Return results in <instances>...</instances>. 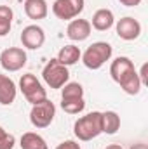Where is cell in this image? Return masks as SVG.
<instances>
[{
  "mask_svg": "<svg viewBox=\"0 0 148 149\" xmlns=\"http://www.w3.org/2000/svg\"><path fill=\"white\" fill-rule=\"evenodd\" d=\"M75 137L82 142L92 141L98 135L103 134V125H101V111H92L85 116H80L73 125Z\"/></svg>",
  "mask_w": 148,
  "mask_h": 149,
  "instance_id": "obj_1",
  "label": "cell"
},
{
  "mask_svg": "<svg viewBox=\"0 0 148 149\" xmlns=\"http://www.w3.org/2000/svg\"><path fill=\"white\" fill-rule=\"evenodd\" d=\"M61 108L68 114H78L85 109L84 97H73V99H61Z\"/></svg>",
  "mask_w": 148,
  "mask_h": 149,
  "instance_id": "obj_20",
  "label": "cell"
},
{
  "mask_svg": "<svg viewBox=\"0 0 148 149\" xmlns=\"http://www.w3.org/2000/svg\"><path fill=\"white\" fill-rule=\"evenodd\" d=\"M122 5H125V7H136V5H140L141 3V0H118Z\"/></svg>",
  "mask_w": 148,
  "mask_h": 149,
  "instance_id": "obj_25",
  "label": "cell"
},
{
  "mask_svg": "<svg viewBox=\"0 0 148 149\" xmlns=\"http://www.w3.org/2000/svg\"><path fill=\"white\" fill-rule=\"evenodd\" d=\"M105 149H124L120 144H110V146H106Z\"/></svg>",
  "mask_w": 148,
  "mask_h": 149,
  "instance_id": "obj_27",
  "label": "cell"
},
{
  "mask_svg": "<svg viewBox=\"0 0 148 149\" xmlns=\"http://www.w3.org/2000/svg\"><path fill=\"white\" fill-rule=\"evenodd\" d=\"M19 88H21L25 99L32 106L37 104V102H42L44 99H47V92H45L44 85L38 81L33 73H26L19 78Z\"/></svg>",
  "mask_w": 148,
  "mask_h": 149,
  "instance_id": "obj_4",
  "label": "cell"
},
{
  "mask_svg": "<svg viewBox=\"0 0 148 149\" xmlns=\"http://www.w3.org/2000/svg\"><path fill=\"white\" fill-rule=\"evenodd\" d=\"M56 116V106L49 99H44L42 102H37L32 106L30 111V121L35 128H45L52 123Z\"/></svg>",
  "mask_w": 148,
  "mask_h": 149,
  "instance_id": "obj_5",
  "label": "cell"
},
{
  "mask_svg": "<svg viewBox=\"0 0 148 149\" xmlns=\"http://www.w3.org/2000/svg\"><path fill=\"white\" fill-rule=\"evenodd\" d=\"M91 23L87 19H72L68 28H66V37L73 42H84L91 35Z\"/></svg>",
  "mask_w": 148,
  "mask_h": 149,
  "instance_id": "obj_11",
  "label": "cell"
},
{
  "mask_svg": "<svg viewBox=\"0 0 148 149\" xmlns=\"http://www.w3.org/2000/svg\"><path fill=\"white\" fill-rule=\"evenodd\" d=\"M80 57H82V52H80V49L77 47V45H65V47H61L59 49V52H58V61L61 63V64H65V66H72V64H77L78 61H80Z\"/></svg>",
  "mask_w": 148,
  "mask_h": 149,
  "instance_id": "obj_15",
  "label": "cell"
},
{
  "mask_svg": "<svg viewBox=\"0 0 148 149\" xmlns=\"http://www.w3.org/2000/svg\"><path fill=\"white\" fill-rule=\"evenodd\" d=\"M73 97H84V87L77 81H68L61 87V99H73Z\"/></svg>",
  "mask_w": 148,
  "mask_h": 149,
  "instance_id": "obj_21",
  "label": "cell"
},
{
  "mask_svg": "<svg viewBox=\"0 0 148 149\" xmlns=\"http://www.w3.org/2000/svg\"><path fill=\"white\" fill-rule=\"evenodd\" d=\"M45 42V33L38 24H28L21 31V43L30 50H37Z\"/></svg>",
  "mask_w": 148,
  "mask_h": 149,
  "instance_id": "obj_9",
  "label": "cell"
},
{
  "mask_svg": "<svg viewBox=\"0 0 148 149\" xmlns=\"http://www.w3.org/2000/svg\"><path fill=\"white\" fill-rule=\"evenodd\" d=\"M54 149H80V144L75 141H63L61 144H58Z\"/></svg>",
  "mask_w": 148,
  "mask_h": 149,
  "instance_id": "obj_23",
  "label": "cell"
},
{
  "mask_svg": "<svg viewBox=\"0 0 148 149\" xmlns=\"http://www.w3.org/2000/svg\"><path fill=\"white\" fill-rule=\"evenodd\" d=\"M147 64H143V66H141V71H140V73H138V76H140V80H141V83H143V85H148V76H147Z\"/></svg>",
  "mask_w": 148,
  "mask_h": 149,
  "instance_id": "obj_24",
  "label": "cell"
},
{
  "mask_svg": "<svg viewBox=\"0 0 148 149\" xmlns=\"http://www.w3.org/2000/svg\"><path fill=\"white\" fill-rule=\"evenodd\" d=\"M42 78L44 81L51 87V88H61L65 83H68L70 80V71L68 66L61 64L58 59H51L44 70H42Z\"/></svg>",
  "mask_w": 148,
  "mask_h": 149,
  "instance_id": "obj_3",
  "label": "cell"
},
{
  "mask_svg": "<svg viewBox=\"0 0 148 149\" xmlns=\"http://www.w3.org/2000/svg\"><path fill=\"white\" fill-rule=\"evenodd\" d=\"M118 85H120L122 90H124L125 94H129V95L140 94V90H141V87H143V83H141V80H140V76H138V71H132L131 74H127Z\"/></svg>",
  "mask_w": 148,
  "mask_h": 149,
  "instance_id": "obj_18",
  "label": "cell"
},
{
  "mask_svg": "<svg viewBox=\"0 0 148 149\" xmlns=\"http://www.w3.org/2000/svg\"><path fill=\"white\" fill-rule=\"evenodd\" d=\"M115 31H117L118 38L131 42V40H136V38L141 35V24H140L138 19L127 16V17H122V19L117 21Z\"/></svg>",
  "mask_w": 148,
  "mask_h": 149,
  "instance_id": "obj_8",
  "label": "cell"
},
{
  "mask_svg": "<svg viewBox=\"0 0 148 149\" xmlns=\"http://www.w3.org/2000/svg\"><path fill=\"white\" fill-rule=\"evenodd\" d=\"M129 149H148V144H145V142H136V144H132Z\"/></svg>",
  "mask_w": 148,
  "mask_h": 149,
  "instance_id": "obj_26",
  "label": "cell"
},
{
  "mask_svg": "<svg viewBox=\"0 0 148 149\" xmlns=\"http://www.w3.org/2000/svg\"><path fill=\"white\" fill-rule=\"evenodd\" d=\"M113 24H115V17H113V12H111L110 9H98L92 14L91 26L94 30H98V31H108Z\"/></svg>",
  "mask_w": 148,
  "mask_h": 149,
  "instance_id": "obj_13",
  "label": "cell"
},
{
  "mask_svg": "<svg viewBox=\"0 0 148 149\" xmlns=\"http://www.w3.org/2000/svg\"><path fill=\"white\" fill-rule=\"evenodd\" d=\"M101 125H103V134L113 135L120 128V116L115 111H105L101 113Z\"/></svg>",
  "mask_w": 148,
  "mask_h": 149,
  "instance_id": "obj_17",
  "label": "cell"
},
{
  "mask_svg": "<svg viewBox=\"0 0 148 149\" xmlns=\"http://www.w3.org/2000/svg\"><path fill=\"white\" fill-rule=\"evenodd\" d=\"M16 144V139L12 134H9L4 127H0V149H12Z\"/></svg>",
  "mask_w": 148,
  "mask_h": 149,
  "instance_id": "obj_22",
  "label": "cell"
},
{
  "mask_svg": "<svg viewBox=\"0 0 148 149\" xmlns=\"http://www.w3.org/2000/svg\"><path fill=\"white\" fill-rule=\"evenodd\" d=\"M0 66L5 71H9V73L23 70L26 66V52H25V49H21V47H9V49L2 50V54H0Z\"/></svg>",
  "mask_w": 148,
  "mask_h": 149,
  "instance_id": "obj_6",
  "label": "cell"
},
{
  "mask_svg": "<svg viewBox=\"0 0 148 149\" xmlns=\"http://www.w3.org/2000/svg\"><path fill=\"white\" fill-rule=\"evenodd\" d=\"M25 14L33 21L44 19L49 14L47 2L45 0H25Z\"/></svg>",
  "mask_w": 148,
  "mask_h": 149,
  "instance_id": "obj_14",
  "label": "cell"
},
{
  "mask_svg": "<svg viewBox=\"0 0 148 149\" xmlns=\"http://www.w3.org/2000/svg\"><path fill=\"white\" fill-rule=\"evenodd\" d=\"M113 54V47L108 42H94L92 45H89L85 49V52L82 54V63L85 68L89 70H99L106 61L111 59Z\"/></svg>",
  "mask_w": 148,
  "mask_h": 149,
  "instance_id": "obj_2",
  "label": "cell"
},
{
  "mask_svg": "<svg viewBox=\"0 0 148 149\" xmlns=\"http://www.w3.org/2000/svg\"><path fill=\"white\" fill-rule=\"evenodd\" d=\"M14 12L9 5H0V37H5L11 31Z\"/></svg>",
  "mask_w": 148,
  "mask_h": 149,
  "instance_id": "obj_19",
  "label": "cell"
},
{
  "mask_svg": "<svg viewBox=\"0 0 148 149\" xmlns=\"http://www.w3.org/2000/svg\"><path fill=\"white\" fill-rule=\"evenodd\" d=\"M84 10V0H56L52 3V12L58 19L72 21Z\"/></svg>",
  "mask_w": 148,
  "mask_h": 149,
  "instance_id": "obj_7",
  "label": "cell"
},
{
  "mask_svg": "<svg viewBox=\"0 0 148 149\" xmlns=\"http://www.w3.org/2000/svg\"><path fill=\"white\" fill-rule=\"evenodd\" d=\"M132 71H136L134 63L129 57H124V56L113 59L110 64V74H111V78H113V81H117V83H120L127 74H131Z\"/></svg>",
  "mask_w": 148,
  "mask_h": 149,
  "instance_id": "obj_10",
  "label": "cell"
},
{
  "mask_svg": "<svg viewBox=\"0 0 148 149\" xmlns=\"http://www.w3.org/2000/svg\"><path fill=\"white\" fill-rule=\"evenodd\" d=\"M16 94H18V88L12 78H9L7 74H0V104L11 106L16 101Z\"/></svg>",
  "mask_w": 148,
  "mask_h": 149,
  "instance_id": "obj_12",
  "label": "cell"
},
{
  "mask_svg": "<svg viewBox=\"0 0 148 149\" xmlns=\"http://www.w3.org/2000/svg\"><path fill=\"white\" fill-rule=\"evenodd\" d=\"M19 146L21 149H49L45 139L37 132H25L19 139Z\"/></svg>",
  "mask_w": 148,
  "mask_h": 149,
  "instance_id": "obj_16",
  "label": "cell"
}]
</instances>
